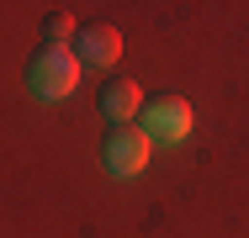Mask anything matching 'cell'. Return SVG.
I'll list each match as a JSON object with an SVG mask.
<instances>
[{"mask_svg":"<svg viewBox=\"0 0 249 238\" xmlns=\"http://www.w3.org/2000/svg\"><path fill=\"white\" fill-rule=\"evenodd\" d=\"M143 133L164 138V143H180L191 133V101L186 95H154V101H143Z\"/></svg>","mask_w":249,"mask_h":238,"instance_id":"3957f363","label":"cell"},{"mask_svg":"<svg viewBox=\"0 0 249 238\" xmlns=\"http://www.w3.org/2000/svg\"><path fill=\"white\" fill-rule=\"evenodd\" d=\"M149 153H154V138L143 133V127H111L106 133V143H101V164L111 170V175H138L143 164H149Z\"/></svg>","mask_w":249,"mask_h":238,"instance_id":"7a4b0ae2","label":"cell"},{"mask_svg":"<svg viewBox=\"0 0 249 238\" xmlns=\"http://www.w3.org/2000/svg\"><path fill=\"white\" fill-rule=\"evenodd\" d=\"M143 111V90H138V80H106L101 85V117L111 122V127H127L133 117Z\"/></svg>","mask_w":249,"mask_h":238,"instance_id":"5b68a950","label":"cell"},{"mask_svg":"<svg viewBox=\"0 0 249 238\" xmlns=\"http://www.w3.org/2000/svg\"><path fill=\"white\" fill-rule=\"evenodd\" d=\"M27 80H32V90L43 95V101L74 95V85H80V58H74V48L43 43L37 53H32V64H27Z\"/></svg>","mask_w":249,"mask_h":238,"instance_id":"6da1fadb","label":"cell"},{"mask_svg":"<svg viewBox=\"0 0 249 238\" xmlns=\"http://www.w3.org/2000/svg\"><path fill=\"white\" fill-rule=\"evenodd\" d=\"M69 32H74V16H64V11H53V16H48V43H64Z\"/></svg>","mask_w":249,"mask_h":238,"instance_id":"8992f818","label":"cell"},{"mask_svg":"<svg viewBox=\"0 0 249 238\" xmlns=\"http://www.w3.org/2000/svg\"><path fill=\"white\" fill-rule=\"evenodd\" d=\"M74 58H80V69H111V64L122 58V32H117V27H106V21L80 27Z\"/></svg>","mask_w":249,"mask_h":238,"instance_id":"277c9868","label":"cell"}]
</instances>
